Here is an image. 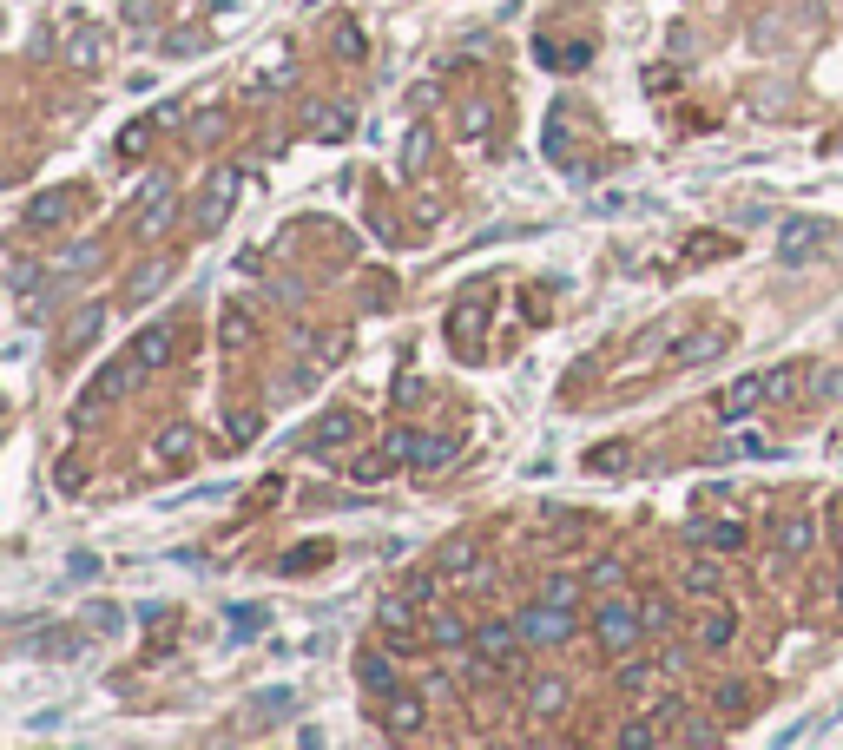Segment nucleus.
Here are the masks:
<instances>
[{
    "mask_svg": "<svg viewBox=\"0 0 843 750\" xmlns=\"http://www.w3.org/2000/svg\"><path fill=\"white\" fill-rule=\"evenodd\" d=\"M718 349H732V323H705L699 336H685V343L672 349V356H679V362H692V369H699V362H712Z\"/></svg>",
    "mask_w": 843,
    "mask_h": 750,
    "instance_id": "nucleus-15",
    "label": "nucleus"
},
{
    "mask_svg": "<svg viewBox=\"0 0 843 750\" xmlns=\"http://www.w3.org/2000/svg\"><path fill=\"white\" fill-rule=\"evenodd\" d=\"M837 606H843V579H837Z\"/></svg>",
    "mask_w": 843,
    "mask_h": 750,
    "instance_id": "nucleus-51",
    "label": "nucleus"
},
{
    "mask_svg": "<svg viewBox=\"0 0 843 750\" xmlns=\"http://www.w3.org/2000/svg\"><path fill=\"white\" fill-rule=\"evenodd\" d=\"M389 468H396V454H389V448H382V454H356V461H350V474H356L363 487L389 481Z\"/></svg>",
    "mask_w": 843,
    "mask_h": 750,
    "instance_id": "nucleus-34",
    "label": "nucleus"
},
{
    "mask_svg": "<svg viewBox=\"0 0 843 750\" xmlns=\"http://www.w3.org/2000/svg\"><path fill=\"white\" fill-rule=\"evenodd\" d=\"M422 158H429V125H415V132H409V152H402V172H415Z\"/></svg>",
    "mask_w": 843,
    "mask_h": 750,
    "instance_id": "nucleus-48",
    "label": "nucleus"
},
{
    "mask_svg": "<svg viewBox=\"0 0 843 750\" xmlns=\"http://www.w3.org/2000/svg\"><path fill=\"white\" fill-rule=\"evenodd\" d=\"M73 204H80L73 191H40V198L27 204V224H33V231H53V224L73 218Z\"/></svg>",
    "mask_w": 843,
    "mask_h": 750,
    "instance_id": "nucleus-18",
    "label": "nucleus"
},
{
    "mask_svg": "<svg viewBox=\"0 0 843 750\" xmlns=\"http://www.w3.org/2000/svg\"><path fill=\"white\" fill-rule=\"evenodd\" d=\"M620 685L626 691H646V685H653V665H620Z\"/></svg>",
    "mask_w": 843,
    "mask_h": 750,
    "instance_id": "nucleus-49",
    "label": "nucleus"
},
{
    "mask_svg": "<svg viewBox=\"0 0 843 750\" xmlns=\"http://www.w3.org/2000/svg\"><path fill=\"white\" fill-rule=\"evenodd\" d=\"M541 599H554V606H580V579H573V573H554V579L541 586Z\"/></svg>",
    "mask_w": 843,
    "mask_h": 750,
    "instance_id": "nucleus-38",
    "label": "nucleus"
},
{
    "mask_svg": "<svg viewBox=\"0 0 843 750\" xmlns=\"http://www.w3.org/2000/svg\"><path fill=\"white\" fill-rule=\"evenodd\" d=\"M382 448L396 454V461H415V448H422V435H415V428H389V435H382Z\"/></svg>",
    "mask_w": 843,
    "mask_h": 750,
    "instance_id": "nucleus-42",
    "label": "nucleus"
},
{
    "mask_svg": "<svg viewBox=\"0 0 843 750\" xmlns=\"http://www.w3.org/2000/svg\"><path fill=\"white\" fill-rule=\"evenodd\" d=\"M554 711H567V685L560 678H534L527 685V718H554Z\"/></svg>",
    "mask_w": 843,
    "mask_h": 750,
    "instance_id": "nucleus-23",
    "label": "nucleus"
},
{
    "mask_svg": "<svg viewBox=\"0 0 843 750\" xmlns=\"http://www.w3.org/2000/svg\"><path fill=\"white\" fill-rule=\"evenodd\" d=\"M152 132H159V119H139V125H132V132H126V139H119V158H139Z\"/></svg>",
    "mask_w": 843,
    "mask_h": 750,
    "instance_id": "nucleus-44",
    "label": "nucleus"
},
{
    "mask_svg": "<svg viewBox=\"0 0 843 750\" xmlns=\"http://www.w3.org/2000/svg\"><path fill=\"white\" fill-rule=\"evenodd\" d=\"M172 218H178V191H172V185H165V178H159V185L145 191V204H139V211H132V231H139V237H159V231H165V224H172Z\"/></svg>",
    "mask_w": 843,
    "mask_h": 750,
    "instance_id": "nucleus-10",
    "label": "nucleus"
},
{
    "mask_svg": "<svg viewBox=\"0 0 843 750\" xmlns=\"http://www.w3.org/2000/svg\"><path fill=\"white\" fill-rule=\"evenodd\" d=\"M455 454H462V441H455V435H422V448H415L409 468L415 474H448V468H455Z\"/></svg>",
    "mask_w": 843,
    "mask_h": 750,
    "instance_id": "nucleus-17",
    "label": "nucleus"
},
{
    "mask_svg": "<svg viewBox=\"0 0 843 750\" xmlns=\"http://www.w3.org/2000/svg\"><path fill=\"white\" fill-rule=\"evenodd\" d=\"M86 632H99V639H119V632H126V612L112 606V599H106V606H86Z\"/></svg>",
    "mask_w": 843,
    "mask_h": 750,
    "instance_id": "nucleus-35",
    "label": "nucleus"
},
{
    "mask_svg": "<svg viewBox=\"0 0 843 750\" xmlns=\"http://www.w3.org/2000/svg\"><path fill=\"white\" fill-rule=\"evenodd\" d=\"M679 731H685V744H718V731L705 718H692V711H679Z\"/></svg>",
    "mask_w": 843,
    "mask_h": 750,
    "instance_id": "nucleus-47",
    "label": "nucleus"
},
{
    "mask_svg": "<svg viewBox=\"0 0 843 750\" xmlns=\"http://www.w3.org/2000/svg\"><path fill=\"white\" fill-rule=\"evenodd\" d=\"M198 448H205V435H198L191 422H172L159 441H152V461H159L165 474H185L191 461H198Z\"/></svg>",
    "mask_w": 843,
    "mask_h": 750,
    "instance_id": "nucleus-7",
    "label": "nucleus"
},
{
    "mask_svg": "<svg viewBox=\"0 0 843 750\" xmlns=\"http://www.w3.org/2000/svg\"><path fill=\"white\" fill-rule=\"evenodd\" d=\"M257 428H264V415H257L251 402H238V408H231V441H257Z\"/></svg>",
    "mask_w": 843,
    "mask_h": 750,
    "instance_id": "nucleus-39",
    "label": "nucleus"
},
{
    "mask_svg": "<svg viewBox=\"0 0 843 750\" xmlns=\"http://www.w3.org/2000/svg\"><path fill=\"white\" fill-rule=\"evenodd\" d=\"M376 619H382V639H389V652H402V658H409V652H422V639H429V632H422V625L409 619V599H382V612H376Z\"/></svg>",
    "mask_w": 843,
    "mask_h": 750,
    "instance_id": "nucleus-8",
    "label": "nucleus"
},
{
    "mask_svg": "<svg viewBox=\"0 0 843 750\" xmlns=\"http://www.w3.org/2000/svg\"><path fill=\"white\" fill-rule=\"evenodd\" d=\"M429 645H475V632H468L462 612H435V619H429Z\"/></svg>",
    "mask_w": 843,
    "mask_h": 750,
    "instance_id": "nucleus-30",
    "label": "nucleus"
},
{
    "mask_svg": "<svg viewBox=\"0 0 843 750\" xmlns=\"http://www.w3.org/2000/svg\"><path fill=\"white\" fill-rule=\"evenodd\" d=\"M804 395H811V402H843V369H837V362L804 369Z\"/></svg>",
    "mask_w": 843,
    "mask_h": 750,
    "instance_id": "nucleus-24",
    "label": "nucleus"
},
{
    "mask_svg": "<svg viewBox=\"0 0 843 750\" xmlns=\"http://www.w3.org/2000/svg\"><path fill=\"white\" fill-rule=\"evenodd\" d=\"M732 639H738V612H732V606H712V612L699 619V645H705V652H725Z\"/></svg>",
    "mask_w": 843,
    "mask_h": 750,
    "instance_id": "nucleus-20",
    "label": "nucleus"
},
{
    "mask_svg": "<svg viewBox=\"0 0 843 750\" xmlns=\"http://www.w3.org/2000/svg\"><path fill=\"white\" fill-rule=\"evenodd\" d=\"M778 547L791 553V560H797V553H811V520H804V514L778 520Z\"/></svg>",
    "mask_w": 843,
    "mask_h": 750,
    "instance_id": "nucleus-36",
    "label": "nucleus"
},
{
    "mask_svg": "<svg viewBox=\"0 0 843 750\" xmlns=\"http://www.w3.org/2000/svg\"><path fill=\"white\" fill-rule=\"evenodd\" d=\"M218 132H224V119H218V112H198V119H185V139H191V145H211Z\"/></svg>",
    "mask_w": 843,
    "mask_h": 750,
    "instance_id": "nucleus-41",
    "label": "nucleus"
},
{
    "mask_svg": "<svg viewBox=\"0 0 843 750\" xmlns=\"http://www.w3.org/2000/svg\"><path fill=\"white\" fill-rule=\"evenodd\" d=\"M356 428H363V415H356V408H330V415H317V422H310L303 448H310V454H336V448H350V441H356Z\"/></svg>",
    "mask_w": 843,
    "mask_h": 750,
    "instance_id": "nucleus-6",
    "label": "nucleus"
},
{
    "mask_svg": "<svg viewBox=\"0 0 843 750\" xmlns=\"http://www.w3.org/2000/svg\"><path fill=\"white\" fill-rule=\"evenodd\" d=\"M356 678H363L369 698H389V691H396V658L376 652V645H363V652H356Z\"/></svg>",
    "mask_w": 843,
    "mask_h": 750,
    "instance_id": "nucleus-14",
    "label": "nucleus"
},
{
    "mask_svg": "<svg viewBox=\"0 0 843 750\" xmlns=\"http://www.w3.org/2000/svg\"><path fill=\"white\" fill-rule=\"evenodd\" d=\"M791 395H804V369H771L764 375V402H791Z\"/></svg>",
    "mask_w": 843,
    "mask_h": 750,
    "instance_id": "nucleus-33",
    "label": "nucleus"
},
{
    "mask_svg": "<svg viewBox=\"0 0 843 750\" xmlns=\"http://www.w3.org/2000/svg\"><path fill=\"white\" fill-rule=\"evenodd\" d=\"M837 540H843V507H837Z\"/></svg>",
    "mask_w": 843,
    "mask_h": 750,
    "instance_id": "nucleus-50",
    "label": "nucleus"
},
{
    "mask_svg": "<svg viewBox=\"0 0 843 750\" xmlns=\"http://www.w3.org/2000/svg\"><path fill=\"white\" fill-rule=\"evenodd\" d=\"M376 711H382V731H389V737H415V731H422V718H429V711H422V698H409V691H389V698H376Z\"/></svg>",
    "mask_w": 843,
    "mask_h": 750,
    "instance_id": "nucleus-12",
    "label": "nucleus"
},
{
    "mask_svg": "<svg viewBox=\"0 0 843 750\" xmlns=\"http://www.w3.org/2000/svg\"><path fill=\"white\" fill-rule=\"evenodd\" d=\"M679 586H685V593H699V599H712L718 586H725V566H718V560H685Z\"/></svg>",
    "mask_w": 843,
    "mask_h": 750,
    "instance_id": "nucleus-22",
    "label": "nucleus"
},
{
    "mask_svg": "<svg viewBox=\"0 0 843 750\" xmlns=\"http://www.w3.org/2000/svg\"><path fill=\"white\" fill-rule=\"evenodd\" d=\"M824 237H830V231H824L817 218H791V224H784V264H791V257H811Z\"/></svg>",
    "mask_w": 843,
    "mask_h": 750,
    "instance_id": "nucleus-21",
    "label": "nucleus"
},
{
    "mask_svg": "<svg viewBox=\"0 0 843 750\" xmlns=\"http://www.w3.org/2000/svg\"><path fill=\"white\" fill-rule=\"evenodd\" d=\"M66 60H73V66H99V60H106V33H99V27H80L73 40H66Z\"/></svg>",
    "mask_w": 843,
    "mask_h": 750,
    "instance_id": "nucleus-29",
    "label": "nucleus"
},
{
    "mask_svg": "<svg viewBox=\"0 0 843 750\" xmlns=\"http://www.w3.org/2000/svg\"><path fill=\"white\" fill-rule=\"evenodd\" d=\"M139 356L132 362H106V369L93 375V382H86V402H80V415H93V408H106V402H119V395H132L139 389Z\"/></svg>",
    "mask_w": 843,
    "mask_h": 750,
    "instance_id": "nucleus-4",
    "label": "nucleus"
},
{
    "mask_svg": "<svg viewBox=\"0 0 843 750\" xmlns=\"http://www.w3.org/2000/svg\"><path fill=\"white\" fill-rule=\"evenodd\" d=\"M165 277H172V264H165V257H159V264H139V270H132V283H126V303H145Z\"/></svg>",
    "mask_w": 843,
    "mask_h": 750,
    "instance_id": "nucleus-31",
    "label": "nucleus"
},
{
    "mask_svg": "<svg viewBox=\"0 0 843 750\" xmlns=\"http://www.w3.org/2000/svg\"><path fill=\"white\" fill-rule=\"evenodd\" d=\"M106 336V303H86L73 323H66V336H60V362H73V356H86V349Z\"/></svg>",
    "mask_w": 843,
    "mask_h": 750,
    "instance_id": "nucleus-9",
    "label": "nucleus"
},
{
    "mask_svg": "<svg viewBox=\"0 0 843 750\" xmlns=\"http://www.w3.org/2000/svg\"><path fill=\"white\" fill-rule=\"evenodd\" d=\"M639 612H646V632H666V625H672V599L666 593H646V599H639Z\"/></svg>",
    "mask_w": 843,
    "mask_h": 750,
    "instance_id": "nucleus-40",
    "label": "nucleus"
},
{
    "mask_svg": "<svg viewBox=\"0 0 843 750\" xmlns=\"http://www.w3.org/2000/svg\"><path fill=\"white\" fill-rule=\"evenodd\" d=\"M218 349H231V356L257 349V316L244 310V303H224V316H218Z\"/></svg>",
    "mask_w": 843,
    "mask_h": 750,
    "instance_id": "nucleus-13",
    "label": "nucleus"
},
{
    "mask_svg": "<svg viewBox=\"0 0 843 750\" xmlns=\"http://www.w3.org/2000/svg\"><path fill=\"white\" fill-rule=\"evenodd\" d=\"M521 625L514 619H481L475 625V658H481V672H521Z\"/></svg>",
    "mask_w": 843,
    "mask_h": 750,
    "instance_id": "nucleus-2",
    "label": "nucleus"
},
{
    "mask_svg": "<svg viewBox=\"0 0 843 750\" xmlns=\"http://www.w3.org/2000/svg\"><path fill=\"white\" fill-rule=\"evenodd\" d=\"M593 632H600V652H606V658H626V652L639 645V632H646V612H639L633 599L606 593L600 612H593Z\"/></svg>",
    "mask_w": 843,
    "mask_h": 750,
    "instance_id": "nucleus-1",
    "label": "nucleus"
},
{
    "mask_svg": "<svg viewBox=\"0 0 843 750\" xmlns=\"http://www.w3.org/2000/svg\"><path fill=\"white\" fill-rule=\"evenodd\" d=\"M448 336H455L462 356H475V343H481V303H462V310L448 316Z\"/></svg>",
    "mask_w": 843,
    "mask_h": 750,
    "instance_id": "nucleus-26",
    "label": "nucleus"
},
{
    "mask_svg": "<svg viewBox=\"0 0 843 750\" xmlns=\"http://www.w3.org/2000/svg\"><path fill=\"white\" fill-rule=\"evenodd\" d=\"M172 343H178V323H159V329H139V343H132V356H139V369H165L172 362Z\"/></svg>",
    "mask_w": 843,
    "mask_h": 750,
    "instance_id": "nucleus-16",
    "label": "nucleus"
},
{
    "mask_svg": "<svg viewBox=\"0 0 843 750\" xmlns=\"http://www.w3.org/2000/svg\"><path fill=\"white\" fill-rule=\"evenodd\" d=\"M330 47H336V60H350V66L369 60V40H363V27H356V20H336V27H330Z\"/></svg>",
    "mask_w": 843,
    "mask_h": 750,
    "instance_id": "nucleus-25",
    "label": "nucleus"
},
{
    "mask_svg": "<svg viewBox=\"0 0 843 750\" xmlns=\"http://www.w3.org/2000/svg\"><path fill=\"white\" fill-rule=\"evenodd\" d=\"M317 566H330V540H303V547L284 553V573L303 579V573H317Z\"/></svg>",
    "mask_w": 843,
    "mask_h": 750,
    "instance_id": "nucleus-27",
    "label": "nucleus"
},
{
    "mask_svg": "<svg viewBox=\"0 0 843 750\" xmlns=\"http://www.w3.org/2000/svg\"><path fill=\"white\" fill-rule=\"evenodd\" d=\"M514 625H521V639H527V645H567L580 619H573V606H554V599H541V606L514 612Z\"/></svg>",
    "mask_w": 843,
    "mask_h": 750,
    "instance_id": "nucleus-3",
    "label": "nucleus"
},
{
    "mask_svg": "<svg viewBox=\"0 0 843 750\" xmlns=\"http://www.w3.org/2000/svg\"><path fill=\"white\" fill-rule=\"evenodd\" d=\"M613 744H626V750H646V744H659V724H620V737H613Z\"/></svg>",
    "mask_w": 843,
    "mask_h": 750,
    "instance_id": "nucleus-46",
    "label": "nucleus"
},
{
    "mask_svg": "<svg viewBox=\"0 0 843 750\" xmlns=\"http://www.w3.org/2000/svg\"><path fill=\"white\" fill-rule=\"evenodd\" d=\"M350 106H310V132L317 139H350Z\"/></svg>",
    "mask_w": 843,
    "mask_h": 750,
    "instance_id": "nucleus-28",
    "label": "nucleus"
},
{
    "mask_svg": "<svg viewBox=\"0 0 843 750\" xmlns=\"http://www.w3.org/2000/svg\"><path fill=\"white\" fill-rule=\"evenodd\" d=\"M764 408V375H738L732 389L718 395V422H751Z\"/></svg>",
    "mask_w": 843,
    "mask_h": 750,
    "instance_id": "nucleus-11",
    "label": "nucleus"
},
{
    "mask_svg": "<svg viewBox=\"0 0 843 750\" xmlns=\"http://www.w3.org/2000/svg\"><path fill=\"white\" fill-rule=\"evenodd\" d=\"M494 119H501V112H494V99H468V106H462V132H468V139H488Z\"/></svg>",
    "mask_w": 843,
    "mask_h": 750,
    "instance_id": "nucleus-32",
    "label": "nucleus"
},
{
    "mask_svg": "<svg viewBox=\"0 0 843 750\" xmlns=\"http://www.w3.org/2000/svg\"><path fill=\"white\" fill-rule=\"evenodd\" d=\"M238 165H224V172H211L205 178V191H198V211H191V224H198V231H218L224 224V211H231V191H238Z\"/></svg>",
    "mask_w": 843,
    "mask_h": 750,
    "instance_id": "nucleus-5",
    "label": "nucleus"
},
{
    "mask_svg": "<svg viewBox=\"0 0 843 750\" xmlns=\"http://www.w3.org/2000/svg\"><path fill=\"white\" fill-rule=\"evenodd\" d=\"M692 540H699V547H712V553H745V527H738V520H699V527H692Z\"/></svg>",
    "mask_w": 843,
    "mask_h": 750,
    "instance_id": "nucleus-19",
    "label": "nucleus"
},
{
    "mask_svg": "<svg viewBox=\"0 0 843 750\" xmlns=\"http://www.w3.org/2000/svg\"><path fill=\"white\" fill-rule=\"evenodd\" d=\"M587 586H593V593H620V586H626V566L620 560H593L587 566Z\"/></svg>",
    "mask_w": 843,
    "mask_h": 750,
    "instance_id": "nucleus-37",
    "label": "nucleus"
},
{
    "mask_svg": "<svg viewBox=\"0 0 843 750\" xmlns=\"http://www.w3.org/2000/svg\"><path fill=\"white\" fill-rule=\"evenodd\" d=\"M718 711H751V685L725 678V685H718Z\"/></svg>",
    "mask_w": 843,
    "mask_h": 750,
    "instance_id": "nucleus-45",
    "label": "nucleus"
},
{
    "mask_svg": "<svg viewBox=\"0 0 843 750\" xmlns=\"http://www.w3.org/2000/svg\"><path fill=\"white\" fill-rule=\"evenodd\" d=\"M725 250H732V237L705 231V237H692V264H712V257H725Z\"/></svg>",
    "mask_w": 843,
    "mask_h": 750,
    "instance_id": "nucleus-43",
    "label": "nucleus"
}]
</instances>
